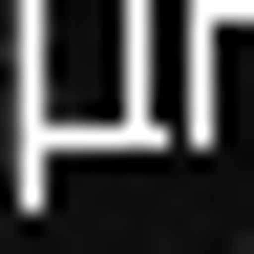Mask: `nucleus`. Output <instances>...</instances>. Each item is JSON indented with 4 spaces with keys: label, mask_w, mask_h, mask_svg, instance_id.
Here are the masks:
<instances>
[{
    "label": "nucleus",
    "mask_w": 254,
    "mask_h": 254,
    "mask_svg": "<svg viewBox=\"0 0 254 254\" xmlns=\"http://www.w3.org/2000/svg\"><path fill=\"white\" fill-rule=\"evenodd\" d=\"M233 254H254V233H233Z\"/></svg>",
    "instance_id": "nucleus-1"
}]
</instances>
